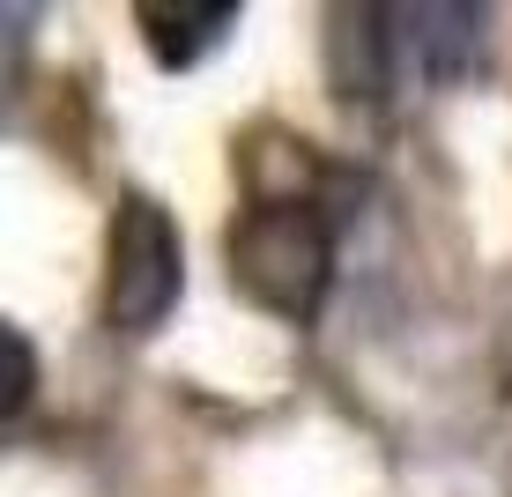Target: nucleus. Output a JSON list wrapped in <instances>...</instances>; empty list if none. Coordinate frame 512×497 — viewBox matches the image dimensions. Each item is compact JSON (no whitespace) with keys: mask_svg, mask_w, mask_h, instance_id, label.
Listing matches in <instances>:
<instances>
[{"mask_svg":"<svg viewBox=\"0 0 512 497\" xmlns=\"http://www.w3.org/2000/svg\"><path fill=\"white\" fill-rule=\"evenodd\" d=\"M231 282L245 305L312 327L320 305L334 297V223L312 201H245L223 238Z\"/></svg>","mask_w":512,"mask_h":497,"instance_id":"f257e3e1","label":"nucleus"},{"mask_svg":"<svg viewBox=\"0 0 512 497\" xmlns=\"http://www.w3.org/2000/svg\"><path fill=\"white\" fill-rule=\"evenodd\" d=\"M179 297H186V245L171 208L149 193H119L112 230H104V297H97L104 327L141 342L179 312Z\"/></svg>","mask_w":512,"mask_h":497,"instance_id":"f03ea898","label":"nucleus"},{"mask_svg":"<svg viewBox=\"0 0 512 497\" xmlns=\"http://www.w3.org/2000/svg\"><path fill=\"white\" fill-rule=\"evenodd\" d=\"M394 23V75L431 90V82H461L483 52V8H386Z\"/></svg>","mask_w":512,"mask_h":497,"instance_id":"7ed1b4c3","label":"nucleus"},{"mask_svg":"<svg viewBox=\"0 0 512 497\" xmlns=\"http://www.w3.org/2000/svg\"><path fill=\"white\" fill-rule=\"evenodd\" d=\"M327 90L349 104H379L401 90L386 8H334L327 15Z\"/></svg>","mask_w":512,"mask_h":497,"instance_id":"20e7f679","label":"nucleus"},{"mask_svg":"<svg viewBox=\"0 0 512 497\" xmlns=\"http://www.w3.org/2000/svg\"><path fill=\"white\" fill-rule=\"evenodd\" d=\"M134 30H141V45L156 52V67H201L208 52H216L223 38L238 30V8L231 0H201V8H134Z\"/></svg>","mask_w":512,"mask_h":497,"instance_id":"39448f33","label":"nucleus"},{"mask_svg":"<svg viewBox=\"0 0 512 497\" xmlns=\"http://www.w3.org/2000/svg\"><path fill=\"white\" fill-rule=\"evenodd\" d=\"M30 379H38V349H30L23 327H8V416L30 408Z\"/></svg>","mask_w":512,"mask_h":497,"instance_id":"423d86ee","label":"nucleus"}]
</instances>
